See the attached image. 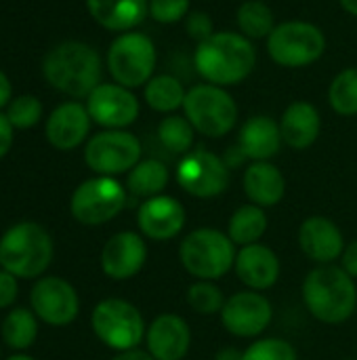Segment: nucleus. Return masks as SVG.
I'll use <instances>...</instances> for the list:
<instances>
[{"mask_svg":"<svg viewBox=\"0 0 357 360\" xmlns=\"http://www.w3.org/2000/svg\"><path fill=\"white\" fill-rule=\"evenodd\" d=\"M17 297V283L11 272H0V308H6Z\"/></svg>","mask_w":357,"mask_h":360,"instance_id":"nucleus-38","label":"nucleus"},{"mask_svg":"<svg viewBox=\"0 0 357 360\" xmlns=\"http://www.w3.org/2000/svg\"><path fill=\"white\" fill-rule=\"evenodd\" d=\"M244 190L257 207H274L284 198L286 181L278 167L267 160H259L248 167L244 175Z\"/></svg>","mask_w":357,"mask_h":360,"instance_id":"nucleus-25","label":"nucleus"},{"mask_svg":"<svg viewBox=\"0 0 357 360\" xmlns=\"http://www.w3.org/2000/svg\"><path fill=\"white\" fill-rule=\"evenodd\" d=\"M282 141H284L282 131L271 118L255 116L242 127L238 148L242 150L246 158H255L259 162V160H267L276 156L280 152Z\"/></svg>","mask_w":357,"mask_h":360,"instance_id":"nucleus-23","label":"nucleus"},{"mask_svg":"<svg viewBox=\"0 0 357 360\" xmlns=\"http://www.w3.org/2000/svg\"><path fill=\"white\" fill-rule=\"evenodd\" d=\"M179 255L183 268L200 281H217L236 266L234 240L213 228H200L187 234Z\"/></svg>","mask_w":357,"mask_h":360,"instance_id":"nucleus-5","label":"nucleus"},{"mask_svg":"<svg viewBox=\"0 0 357 360\" xmlns=\"http://www.w3.org/2000/svg\"><path fill=\"white\" fill-rule=\"evenodd\" d=\"M86 6L97 23L116 32L133 30L149 11L147 0H86Z\"/></svg>","mask_w":357,"mask_h":360,"instance_id":"nucleus-24","label":"nucleus"},{"mask_svg":"<svg viewBox=\"0 0 357 360\" xmlns=\"http://www.w3.org/2000/svg\"><path fill=\"white\" fill-rule=\"evenodd\" d=\"M183 84L173 76H156L145 86V99L149 108L158 112H173L185 101Z\"/></svg>","mask_w":357,"mask_h":360,"instance_id":"nucleus-28","label":"nucleus"},{"mask_svg":"<svg viewBox=\"0 0 357 360\" xmlns=\"http://www.w3.org/2000/svg\"><path fill=\"white\" fill-rule=\"evenodd\" d=\"M257 53L246 36L219 32L200 42L196 51L198 72L217 86L238 84L255 70Z\"/></svg>","mask_w":357,"mask_h":360,"instance_id":"nucleus-1","label":"nucleus"},{"mask_svg":"<svg viewBox=\"0 0 357 360\" xmlns=\"http://www.w3.org/2000/svg\"><path fill=\"white\" fill-rule=\"evenodd\" d=\"M126 205L124 188L112 177L84 181L72 196V215L84 226H99L114 219Z\"/></svg>","mask_w":357,"mask_h":360,"instance_id":"nucleus-10","label":"nucleus"},{"mask_svg":"<svg viewBox=\"0 0 357 360\" xmlns=\"http://www.w3.org/2000/svg\"><path fill=\"white\" fill-rule=\"evenodd\" d=\"M179 186L198 198H213L227 190L229 186V169L227 162L217 154L198 148L189 152L177 169Z\"/></svg>","mask_w":357,"mask_h":360,"instance_id":"nucleus-12","label":"nucleus"},{"mask_svg":"<svg viewBox=\"0 0 357 360\" xmlns=\"http://www.w3.org/2000/svg\"><path fill=\"white\" fill-rule=\"evenodd\" d=\"M185 30L189 32L191 38L204 42L206 38L213 36V21L206 13H194L187 17V23H185Z\"/></svg>","mask_w":357,"mask_h":360,"instance_id":"nucleus-37","label":"nucleus"},{"mask_svg":"<svg viewBox=\"0 0 357 360\" xmlns=\"http://www.w3.org/2000/svg\"><path fill=\"white\" fill-rule=\"evenodd\" d=\"M343 270H345L351 278H357V240H353V243L343 251Z\"/></svg>","mask_w":357,"mask_h":360,"instance_id":"nucleus-40","label":"nucleus"},{"mask_svg":"<svg viewBox=\"0 0 357 360\" xmlns=\"http://www.w3.org/2000/svg\"><path fill=\"white\" fill-rule=\"evenodd\" d=\"M236 272L246 287L255 291H263L278 281L280 262L269 247L255 243L242 247V251L236 255Z\"/></svg>","mask_w":357,"mask_h":360,"instance_id":"nucleus-21","label":"nucleus"},{"mask_svg":"<svg viewBox=\"0 0 357 360\" xmlns=\"http://www.w3.org/2000/svg\"><path fill=\"white\" fill-rule=\"evenodd\" d=\"M242 360H297V352L284 340H261L244 352Z\"/></svg>","mask_w":357,"mask_h":360,"instance_id":"nucleus-35","label":"nucleus"},{"mask_svg":"<svg viewBox=\"0 0 357 360\" xmlns=\"http://www.w3.org/2000/svg\"><path fill=\"white\" fill-rule=\"evenodd\" d=\"M238 25L248 38H265L274 27V13L263 0H246L238 8Z\"/></svg>","mask_w":357,"mask_h":360,"instance_id":"nucleus-29","label":"nucleus"},{"mask_svg":"<svg viewBox=\"0 0 357 360\" xmlns=\"http://www.w3.org/2000/svg\"><path fill=\"white\" fill-rule=\"evenodd\" d=\"M168 184V169L160 160H143L135 169H130L128 175V190L135 196L141 198H154L160 196V192Z\"/></svg>","mask_w":357,"mask_h":360,"instance_id":"nucleus-27","label":"nucleus"},{"mask_svg":"<svg viewBox=\"0 0 357 360\" xmlns=\"http://www.w3.org/2000/svg\"><path fill=\"white\" fill-rule=\"evenodd\" d=\"M50 259V236L38 224H19L0 240V266L13 276L34 278L48 268Z\"/></svg>","mask_w":357,"mask_h":360,"instance_id":"nucleus-4","label":"nucleus"},{"mask_svg":"<svg viewBox=\"0 0 357 360\" xmlns=\"http://www.w3.org/2000/svg\"><path fill=\"white\" fill-rule=\"evenodd\" d=\"M107 65L114 80L122 86H141L151 80L156 68L154 42L139 32L122 34L114 40L107 53Z\"/></svg>","mask_w":357,"mask_h":360,"instance_id":"nucleus-8","label":"nucleus"},{"mask_svg":"<svg viewBox=\"0 0 357 360\" xmlns=\"http://www.w3.org/2000/svg\"><path fill=\"white\" fill-rule=\"evenodd\" d=\"M267 230V215L257 205L240 207L229 219V238L234 245H255Z\"/></svg>","mask_w":357,"mask_h":360,"instance_id":"nucleus-26","label":"nucleus"},{"mask_svg":"<svg viewBox=\"0 0 357 360\" xmlns=\"http://www.w3.org/2000/svg\"><path fill=\"white\" fill-rule=\"evenodd\" d=\"M185 116L196 131L206 137L227 135L238 120V105L227 91L217 84L194 86L183 101Z\"/></svg>","mask_w":357,"mask_h":360,"instance_id":"nucleus-6","label":"nucleus"},{"mask_svg":"<svg viewBox=\"0 0 357 360\" xmlns=\"http://www.w3.org/2000/svg\"><path fill=\"white\" fill-rule=\"evenodd\" d=\"M8 99H11V82H8V78L0 72V108L6 105Z\"/></svg>","mask_w":357,"mask_h":360,"instance_id":"nucleus-41","label":"nucleus"},{"mask_svg":"<svg viewBox=\"0 0 357 360\" xmlns=\"http://www.w3.org/2000/svg\"><path fill=\"white\" fill-rule=\"evenodd\" d=\"M244 352H238L236 348H223L219 354H217V360H242Z\"/></svg>","mask_w":357,"mask_h":360,"instance_id":"nucleus-43","label":"nucleus"},{"mask_svg":"<svg viewBox=\"0 0 357 360\" xmlns=\"http://www.w3.org/2000/svg\"><path fill=\"white\" fill-rule=\"evenodd\" d=\"M187 304L200 312V314H217L223 310L225 306V300H223V293L219 287H215L213 283L208 281H200L196 285L189 287L187 291Z\"/></svg>","mask_w":357,"mask_h":360,"instance_id":"nucleus-33","label":"nucleus"},{"mask_svg":"<svg viewBox=\"0 0 357 360\" xmlns=\"http://www.w3.org/2000/svg\"><path fill=\"white\" fill-rule=\"evenodd\" d=\"M303 300L307 310L318 321L339 325L356 312V283L343 268L322 266L305 278Z\"/></svg>","mask_w":357,"mask_h":360,"instance_id":"nucleus-3","label":"nucleus"},{"mask_svg":"<svg viewBox=\"0 0 357 360\" xmlns=\"http://www.w3.org/2000/svg\"><path fill=\"white\" fill-rule=\"evenodd\" d=\"M320 127H322L320 114L307 101H295L292 105H288L280 122L282 139L295 150L309 148L318 139Z\"/></svg>","mask_w":357,"mask_h":360,"instance_id":"nucleus-22","label":"nucleus"},{"mask_svg":"<svg viewBox=\"0 0 357 360\" xmlns=\"http://www.w3.org/2000/svg\"><path fill=\"white\" fill-rule=\"evenodd\" d=\"M32 308L48 325H67L78 314V295L74 287L61 278H42L32 289Z\"/></svg>","mask_w":357,"mask_h":360,"instance_id":"nucleus-15","label":"nucleus"},{"mask_svg":"<svg viewBox=\"0 0 357 360\" xmlns=\"http://www.w3.org/2000/svg\"><path fill=\"white\" fill-rule=\"evenodd\" d=\"M141 143L133 133L126 131H103L95 135L84 152L86 165L101 175H116L139 165Z\"/></svg>","mask_w":357,"mask_h":360,"instance_id":"nucleus-11","label":"nucleus"},{"mask_svg":"<svg viewBox=\"0 0 357 360\" xmlns=\"http://www.w3.org/2000/svg\"><path fill=\"white\" fill-rule=\"evenodd\" d=\"M90 129V114L80 103L59 105L46 122V137L59 150H72L84 141Z\"/></svg>","mask_w":357,"mask_h":360,"instance_id":"nucleus-20","label":"nucleus"},{"mask_svg":"<svg viewBox=\"0 0 357 360\" xmlns=\"http://www.w3.org/2000/svg\"><path fill=\"white\" fill-rule=\"evenodd\" d=\"M189 327L177 314H162L147 329V350L156 360H181L189 350Z\"/></svg>","mask_w":357,"mask_h":360,"instance_id":"nucleus-18","label":"nucleus"},{"mask_svg":"<svg viewBox=\"0 0 357 360\" xmlns=\"http://www.w3.org/2000/svg\"><path fill=\"white\" fill-rule=\"evenodd\" d=\"M326 38L320 27L305 21H288L278 25L267 40L271 59L284 68H303L322 57Z\"/></svg>","mask_w":357,"mask_h":360,"instance_id":"nucleus-7","label":"nucleus"},{"mask_svg":"<svg viewBox=\"0 0 357 360\" xmlns=\"http://www.w3.org/2000/svg\"><path fill=\"white\" fill-rule=\"evenodd\" d=\"M36 333H38V327H36V321L32 316V312L19 308V310H13L6 319H4V325H2V338L4 342L15 348V350H23V348H29L36 340Z\"/></svg>","mask_w":357,"mask_h":360,"instance_id":"nucleus-30","label":"nucleus"},{"mask_svg":"<svg viewBox=\"0 0 357 360\" xmlns=\"http://www.w3.org/2000/svg\"><path fill=\"white\" fill-rule=\"evenodd\" d=\"M299 243L303 253L320 264H330L345 251L341 230L326 217L305 219L299 230Z\"/></svg>","mask_w":357,"mask_h":360,"instance_id":"nucleus-19","label":"nucleus"},{"mask_svg":"<svg viewBox=\"0 0 357 360\" xmlns=\"http://www.w3.org/2000/svg\"><path fill=\"white\" fill-rule=\"evenodd\" d=\"M8 360H34V359H29V356H11Z\"/></svg>","mask_w":357,"mask_h":360,"instance_id":"nucleus-45","label":"nucleus"},{"mask_svg":"<svg viewBox=\"0 0 357 360\" xmlns=\"http://www.w3.org/2000/svg\"><path fill=\"white\" fill-rule=\"evenodd\" d=\"M137 221L145 236L154 240H168L183 230L185 209L173 196H154L141 205Z\"/></svg>","mask_w":357,"mask_h":360,"instance_id":"nucleus-17","label":"nucleus"},{"mask_svg":"<svg viewBox=\"0 0 357 360\" xmlns=\"http://www.w3.org/2000/svg\"><path fill=\"white\" fill-rule=\"evenodd\" d=\"M11 143H13V124L4 114H0V158L11 150Z\"/></svg>","mask_w":357,"mask_h":360,"instance_id":"nucleus-39","label":"nucleus"},{"mask_svg":"<svg viewBox=\"0 0 357 360\" xmlns=\"http://www.w3.org/2000/svg\"><path fill=\"white\" fill-rule=\"evenodd\" d=\"M330 105L341 116L357 114V68L341 72L330 84Z\"/></svg>","mask_w":357,"mask_h":360,"instance_id":"nucleus-32","label":"nucleus"},{"mask_svg":"<svg viewBox=\"0 0 357 360\" xmlns=\"http://www.w3.org/2000/svg\"><path fill=\"white\" fill-rule=\"evenodd\" d=\"M114 360H156L151 354H145V352H139V350H128V352H122L120 356H116Z\"/></svg>","mask_w":357,"mask_h":360,"instance_id":"nucleus-42","label":"nucleus"},{"mask_svg":"<svg viewBox=\"0 0 357 360\" xmlns=\"http://www.w3.org/2000/svg\"><path fill=\"white\" fill-rule=\"evenodd\" d=\"M147 249L141 236L135 232H120L107 240L101 253V268L109 278H133L145 264Z\"/></svg>","mask_w":357,"mask_h":360,"instance_id":"nucleus-16","label":"nucleus"},{"mask_svg":"<svg viewBox=\"0 0 357 360\" xmlns=\"http://www.w3.org/2000/svg\"><path fill=\"white\" fill-rule=\"evenodd\" d=\"M223 327L236 338H255L271 323V304L255 291L231 295L221 310Z\"/></svg>","mask_w":357,"mask_h":360,"instance_id":"nucleus-13","label":"nucleus"},{"mask_svg":"<svg viewBox=\"0 0 357 360\" xmlns=\"http://www.w3.org/2000/svg\"><path fill=\"white\" fill-rule=\"evenodd\" d=\"M90 118L109 129H120L137 120L139 101L137 97L122 84H99L88 95L86 105Z\"/></svg>","mask_w":357,"mask_h":360,"instance_id":"nucleus-14","label":"nucleus"},{"mask_svg":"<svg viewBox=\"0 0 357 360\" xmlns=\"http://www.w3.org/2000/svg\"><path fill=\"white\" fill-rule=\"evenodd\" d=\"M189 0H149V15L160 23H175L185 17Z\"/></svg>","mask_w":357,"mask_h":360,"instance_id":"nucleus-36","label":"nucleus"},{"mask_svg":"<svg viewBox=\"0 0 357 360\" xmlns=\"http://www.w3.org/2000/svg\"><path fill=\"white\" fill-rule=\"evenodd\" d=\"M40 116H42V103L32 95H23V97L13 99L8 105V112H6V118L17 129L34 127L40 120Z\"/></svg>","mask_w":357,"mask_h":360,"instance_id":"nucleus-34","label":"nucleus"},{"mask_svg":"<svg viewBox=\"0 0 357 360\" xmlns=\"http://www.w3.org/2000/svg\"><path fill=\"white\" fill-rule=\"evenodd\" d=\"M93 329L97 338L120 352L135 350L145 333L139 310L124 300H105L93 312Z\"/></svg>","mask_w":357,"mask_h":360,"instance_id":"nucleus-9","label":"nucleus"},{"mask_svg":"<svg viewBox=\"0 0 357 360\" xmlns=\"http://www.w3.org/2000/svg\"><path fill=\"white\" fill-rule=\"evenodd\" d=\"M341 4H343V8L347 13H351V15L357 17V0H341Z\"/></svg>","mask_w":357,"mask_h":360,"instance_id":"nucleus-44","label":"nucleus"},{"mask_svg":"<svg viewBox=\"0 0 357 360\" xmlns=\"http://www.w3.org/2000/svg\"><path fill=\"white\" fill-rule=\"evenodd\" d=\"M160 143L173 154H185L194 143V127L183 116H168L158 127Z\"/></svg>","mask_w":357,"mask_h":360,"instance_id":"nucleus-31","label":"nucleus"},{"mask_svg":"<svg viewBox=\"0 0 357 360\" xmlns=\"http://www.w3.org/2000/svg\"><path fill=\"white\" fill-rule=\"evenodd\" d=\"M46 80L72 97L90 95L101 80V59L84 42H63L55 46L42 63Z\"/></svg>","mask_w":357,"mask_h":360,"instance_id":"nucleus-2","label":"nucleus"}]
</instances>
